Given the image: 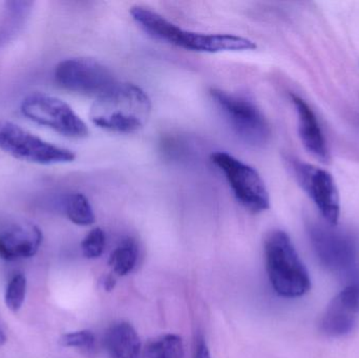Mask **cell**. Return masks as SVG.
<instances>
[{
    "label": "cell",
    "instance_id": "52a82bcc",
    "mask_svg": "<svg viewBox=\"0 0 359 358\" xmlns=\"http://www.w3.org/2000/svg\"><path fill=\"white\" fill-rule=\"evenodd\" d=\"M20 111L25 117L69 138H86L88 128L74 109L61 99L36 92L23 99Z\"/></svg>",
    "mask_w": 359,
    "mask_h": 358
},
{
    "label": "cell",
    "instance_id": "cb8c5ba5",
    "mask_svg": "<svg viewBox=\"0 0 359 358\" xmlns=\"http://www.w3.org/2000/svg\"><path fill=\"white\" fill-rule=\"evenodd\" d=\"M6 336H4V332H2L1 330H0V348H1V347L4 346V344H6Z\"/></svg>",
    "mask_w": 359,
    "mask_h": 358
},
{
    "label": "cell",
    "instance_id": "603a6c76",
    "mask_svg": "<svg viewBox=\"0 0 359 358\" xmlns=\"http://www.w3.org/2000/svg\"><path fill=\"white\" fill-rule=\"evenodd\" d=\"M102 286L107 291H111L116 286L115 277H114L113 275H107V277H105L104 280H103Z\"/></svg>",
    "mask_w": 359,
    "mask_h": 358
},
{
    "label": "cell",
    "instance_id": "8992f818",
    "mask_svg": "<svg viewBox=\"0 0 359 358\" xmlns=\"http://www.w3.org/2000/svg\"><path fill=\"white\" fill-rule=\"evenodd\" d=\"M0 149L21 161L41 165L69 163L76 159L69 149L44 141L8 120H0Z\"/></svg>",
    "mask_w": 359,
    "mask_h": 358
},
{
    "label": "cell",
    "instance_id": "d6986e66",
    "mask_svg": "<svg viewBox=\"0 0 359 358\" xmlns=\"http://www.w3.org/2000/svg\"><path fill=\"white\" fill-rule=\"evenodd\" d=\"M27 294V279L25 275L18 273L14 275L6 286L4 302L12 312L20 310Z\"/></svg>",
    "mask_w": 359,
    "mask_h": 358
},
{
    "label": "cell",
    "instance_id": "277c9868",
    "mask_svg": "<svg viewBox=\"0 0 359 358\" xmlns=\"http://www.w3.org/2000/svg\"><path fill=\"white\" fill-rule=\"evenodd\" d=\"M211 162L223 172L236 201L253 214L270 208L265 182L255 168L225 151L211 153Z\"/></svg>",
    "mask_w": 359,
    "mask_h": 358
},
{
    "label": "cell",
    "instance_id": "5b68a950",
    "mask_svg": "<svg viewBox=\"0 0 359 358\" xmlns=\"http://www.w3.org/2000/svg\"><path fill=\"white\" fill-rule=\"evenodd\" d=\"M209 94L233 132L243 141L253 146H263L269 141L271 135L269 123L252 101L219 88H211Z\"/></svg>",
    "mask_w": 359,
    "mask_h": 358
},
{
    "label": "cell",
    "instance_id": "9c48e42d",
    "mask_svg": "<svg viewBox=\"0 0 359 358\" xmlns=\"http://www.w3.org/2000/svg\"><path fill=\"white\" fill-rule=\"evenodd\" d=\"M291 172L308 197L313 201L328 224L337 225L341 216V200L333 177L327 170L312 164L287 159Z\"/></svg>",
    "mask_w": 359,
    "mask_h": 358
},
{
    "label": "cell",
    "instance_id": "9a60e30c",
    "mask_svg": "<svg viewBox=\"0 0 359 358\" xmlns=\"http://www.w3.org/2000/svg\"><path fill=\"white\" fill-rule=\"evenodd\" d=\"M33 4L29 1H8L0 16V48L14 39L27 21Z\"/></svg>",
    "mask_w": 359,
    "mask_h": 358
},
{
    "label": "cell",
    "instance_id": "30bf717a",
    "mask_svg": "<svg viewBox=\"0 0 359 358\" xmlns=\"http://www.w3.org/2000/svg\"><path fill=\"white\" fill-rule=\"evenodd\" d=\"M310 233L318 256L328 266L343 268L355 260V239L350 233L337 229V225L314 224Z\"/></svg>",
    "mask_w": 359,
    "mask_h": 358
},
{
    "label": "cell",
    "instance_id": "ac0fdd59",
    "mask_svg": "<svg viewBox=\"0 0 359 358\" xmlns=\"http://www.w3.org/2000/svg\"><path fill=\"white\" fill-rule=\"evenodd\" d=\"M138 260V246L133 239H126L111 252L109 264L114 273L123 277L128 275L136 266Z\"/></svg>",
    "mask_w": 359,
    "mask_h": 358
},
{
    "label": "cell",
    "instance_id": "7402d4cb",
    "mask_svg": "<svg viewBox=\"0 0 359 358\" xmlns=\"http://www.w3.org/2000/svg\"><path fill=\"white\" fill-rule=\"evenodd\" d=\"M192 358H211L208 347L202 336H196V340H194Z\"/></svg>",
    "mask_w": 359,
    "mask_h": 358
},
{
    "label": "cell",
    "instance_id": "6da1fadb",
    "mask_svg": "<svg viewBox=\"0 0 359 358\" xmlns=\"http://www.w3.org/2000/svg\"><path fill=\"white\" fill-rule=\"evenodd\" d=\"M132 18L151 37L184 50L198 53L243 52L257 48L249 38L232 34H209L187 31L175 25L162 15L144 6H133Z\"/></svg>",
    "mask_w": 359,
    "mask_h": 358
},
{
    "label": "cell",
    "instance_id": "e0dca14e",
    "mask_svg": "<svg viewBox=\"0 0 359 358\" xmlns=\"http://www.w3.org/2000/svg\"><path fill=\"white\" fill-rule=\"evenodd\" d=\"M182 338L176 334H165L147 343L139 358H183Z\"/></svg>",
    "mask_w": 359,
    "mask_h": 358
},
{
    "label": "cell",
    "instance_id": "7c38bea8",
    "mask_svg": "<svg viewBox=\"0 0 359 358\" xmlns=\"http://www.w3.org/2000/svg\"><path fill=\"white\" fill-rule=\"evenodd\" d=\"M359 312V284L346 288L331 303L323 317L322 329L329 336H344L353 329Z\"/></svg>",
    "mask_w": 359,
    "mask_h": 358
},
{
    "label": "cell",
    "instance_id": "8fae6325",
    "mask_svg": "<svg viewBox=\"0 0 359 358\" xmlns=\"http://www.w3.org/2000/svg\"><path fill=\"white\" fill-rule=\"evenodd\" d=\"M42 243V233L31 223H19L0 231V258L13 262L35 256Z\"/></svg>",
    "mask_w": 359,
    "mask_h": 358
},
{
    "label": "cell",
    "instance_id": "7a4b0ae2",
    "mask_svg": "<svg viewBox=\"0 0 359 358\" xmlns=\"http://www.w3.org/2000/svg\"><path fill=\"white\" fill-rule=\"evenodd\" d=\"M151 113L149 95L133 83H117L95 100L90 117L99 128L117 134H132L144 128Z\"/></svg>",
    "mask_w": 359,
    "mask_h": 358
},
{
    "label": "cell",
    "instance_id": "44dd1931",
    "mask_svg": "<svg viewBox=\"0 0 359 358\" xmlns=\"http://www.w3.org/2000/svg\"><path fill=\"white\" fill-rule=\"evenodd\" d=\"M59 344L67 348L90 349L95 344V336L88 330L65 334L59 340Z\"/></svg>",
    "mask_w": 359,
    "mask_h": 358
},
{
    "label": "cell",
    "instance_id": "2e32d148",
    "mask_svg": "<svg viewBox=\"0 0 359 358\" xmlns=\"http://www.w3.org/2000/svg\"><path fill=\"white\" fill-rule=\"evenodd\" d=\"M63 208L67 218L79 226H90L96 221L94 210L88 198L81 193H71L63 200Z\"/></svg>",
    "mask_w": 359,
    "mask_h": 358
},
{
    "label": "cell",
    "instance_id": "ffe728a7",
    "mask_svg": "<svg viewBox=\"0 0 359 358\" xmlns=\"http://www.w3.org/2000/svg\"><path fill=\"white\" fill-rule=\"evenodd\" d=\"M107 243L104 231L100 227L92 229L81 243L82 254L86 259H97L103 254Z\"/></svg>",
    "mask_w": 359,
    "mask_h": 358
},
{
    "label": "cell",
    "instance_id": "ba28073f",
    "mask_svg": "<svg viewBox=\"0 0 359 358\" xmlns=\"http://www.w3.org/2000/svg\"><path fill=\"white\" fill-rule=\"evenodd\" d=\"M54 77L57 84L65 90L96 99L118 83L109 67L90 58L61 61L55 69Z\"/></svg>",
    "mask_w": 359,
    "mask_h": 358
},
{
    "label": "cell",
    "instance_id": "4fadbf2b",
    "mask_svg": "<svg viewBox=\"0 0 359 358\" xmlns=\"http://www.w3.org/2000/svg\"><path fill=\"white\" fill-rule=\"evenodd\" d=\"M290 97L299 116V132L304 146L314 157L328 163L330 153L316 113L303 98L295 94H291Z\"/></svg>",
    "mask_w": 359,
    "mask_h": 358
},
{
    "label": "cell",
    "instance_id": "5bb4252c",
    "mask_svg": "<svg viewBox=\"0 0 359 358\" xmlns=\"http://www.w3.org/2000/svg\"><path fill=\"white\" fill-rule=\"evenodd\" d=\"M104 348L109 358H139L141 354L140 338L130 323L119 322L107 329Z\"/></svg>",
    "mask_w": 359,
    "mask_h": 358
},
{
    "label": "cell",
    "instance_id": "3957f363",
    "mask_svg": "<svg viewBox=\"0 0 359 358\" xmlns=\"http://www.w3.org/2000/svg\"><path fill=\"white\" fill-rule=\"evenodd\" d=\"M264 254L270 283L278 296L294 298L309 291L311 281L307 269L286 233L271 231L266 237Z\"/></svg>",
    "mask_w": 359,
    "mask_h": 358
}]
</instances>
